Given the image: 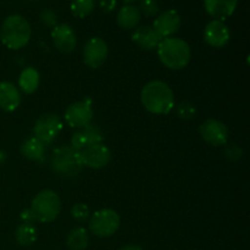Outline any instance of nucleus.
<instances>
[{
  "instance_id": "f257e3e1",
  "label": "nucleus",
  "mask_w": 250,
  "mask_h": 250,
  "mask_svg": "<svg viewBox=\"0 0 250 250\" xmlns=\"http://www.w3.org/2000/svg\"><path fill=\"white\" fill-rule=\"evenodd\" d=\"M143 106L151 114L166 115L175 106L173 92L167 83L163 81H151L146 83L141 93Z\"/></svg>"
},
{
  "instance_id": "f03ea898",
  "label": "nucleus",
  "mask_w": 250,
  "mask_h": 250,
  "mask_svg": "<svg viewBox=\"0 0 250 250\" xmlns=\"http://www.w3.org/2000/svg\"><path fill=\"white\" fill-rule=\"evenodd\" d=\"M158 55L161 62L170 70L185 68L190 61V48L181 38H164L158 45Z\"/></svg>"
},
{
  "instance_id": "7ed1b4c3",
  "label": "nucleus",
  "mask_w": 250,
  "mask_h": 250,
  "mask_svg": "<svg viewBox=\"0 0 250 250\" xmlns=\"http://www.w3.org/2000/svg\"><path fill=\"white\" fill-rule=\"evenodd\" d=\"M31 34V24L23 16L10 15L2 23L0 39L6 48L19 50L28 44Z\"/></svg>"
},
{
  "instance_id": "20e7f679",
  "label": "nucleus",
  "mask_w": 250,
  "mask_h": 250,
  "mask_svg": "<svg viewBox=\"0 0 250 250\" xmlns=\"http://www.w3.org/2000/svg\"><path fill=\"white\" fill-rule=\"evenodd\" d=\"M51 167L61 177H76L83 168L80 151L71 146H59L53 151Z\"/></svg>"
},
{
  "instance_id": "39448f33",
  "label": "nucleus",
  "mask_w": 250,
  "mask_h": 250,
  "mask_svg": "<svg viewBox=\"0 0 250 250\" xmlns=\"http://www.w3.org/2000/svg\"><path fill=\"white\" fill-rule=\"evenodd\" d=\"M29 209L33 212L36 221L48 224L60 214L61 200L54 190L44 189L33 198Z\"/></svg>"
},
{
  "instance_id": "423d86ee",
  "label": "nucleus",
  "mask_w": 250,
  "mask_h": 250,
  "mask_svg": "<svg viewBox=\"0 0 250 250\" xmlns=\"http://www.w3.org/2000/svg\"><path fill=\"white\" fill-rule=\"evenodd\" d=\"M120 216L115 210L102 209L95 211L89 220V229L100 238L114 236L120 227Z\"/></svg>"
},
{
  "instance_id": "0eeeda50",
  "label": "nucleus",
  "mask_w": 250,
  "mask_h": 250,
  "mask_svg": "<svg viewBox=\"0 0 250 250\" xmlns=\"http://www.w3.org/2000/svg\"><path fill=\"white\" fill-rule=\"evenodd\" d=\"M62 129V121L56 114H44L39 117L34 125V137L44 146L55 141Z\"/></svg>"
},
{
  "instance_id": "6e6552de",
  "label": "nucleus",
  "mask_w": 250,
  "mask_h": 250,
  "mask_svg": "<svg viewBox=\"0 0 250 250\" xmlns=\"http://www.w3.org/2000/svg\"><path fill=\"white\" fill-rule=\"evenodd\" d=\"M93 119V109L89 100L76 102L65 111V121L72 128H83L89 126Z\"/></svg>"
},
{
  "instance_id": "1a4fd4ad",
  "label": "nucleus",
  "mask_w": 250,
  "mask_h": 250,
  "mask_svg": "<svg viewBox=\"0 0 250 250\" xmlns=\"http://www.w3.org/2000/svg\"><path fill=\"white\" fill-rule=\"evenodd\" d=\"M107 54H109V48L104 39L94 37L84 44L83 60L90 68H99L106 60Z\"/></svg>"
},
{
  "instance_id": "9d476101",
  "label": "nucleus",
  "mask_w": 250,
  "mask_h": 250,
  "mask_svg": "<svg viewBox=\"0 0 250 250\" xmlns=\"http://www.w3.org/2000/svg\"><path fill=\"white\" fill-rule=\"evenodd\" d=\"M83 166L90 168L105 167L111 160V151L104 143H97L80 151Z\"/></svg>"
},
{
  "instance_id": "9b49d317",
  "label": "nucleus",
  "mask_w": 250,
  "mask_h": 250,
  "mask_svg": "<svg viewBox=\"0 0 250 250\" xmlns=\"http://www.w3.org/2000/svg\"><path fill=\"white\" fill-rule=\"evenodd\" d=\"M202 138L210 146H220L227 144L229 141V128L224 122L215 119H209L199 127Z\"/></svg>"
},
{
  "instance_id": "f8f14e48",
  "label": "nucleus",
  "mask_w": 250,
  "mask_h": 250,
  "mask_svg": "<svg viewBox=\"0 0 250 250\" xmlns=\"http://www.w3.org/2000/svg\"><path fill=\"white\" fill-rule=\"evenodd\" d=\"M181 23H182V20H181L180 14L176 10L170 9L161 12L156 17L151 27L164 39L172 37L181 28Z\"/></svg>"
},
{
  "instance_id": "ddd939ff",
  "label": "nucleus",
  "mask_w": 250,
  "mask_h": 250,
  "mask_svg": "<svg viewBox=\"0 0 250 250\" xmlns=\"http://www.w3.org/2000/svg\"><path fill=\"white\" fill-rule=\"evenodd\" d=\"M51 39L55 48L63 54H70L77 45L75 31L67 23L56 24L51 31Z\"/></svg>"
},
{
  "instance_id": "4468645a",
  "label": "nucleus",
  "mask_w": 250,
  "mask_h": 250,
  "mask_svg": "<svg viewBox=\"0 0 250 250\" xmlns=\"http://www.w3.org/2000/svg\"><path fill=\"white\" fill-rule=\"evenodd\" d=\"M231 38V31L224 21L212 20L205 26L204 39L212 48H224Z\"/></svg>"
},
{
  "instance_id": "2eb2a0df",
  "label": "nucleus",
  "mask_w": 250,
  "mask_h": 250,
  "mask_svg": "<svg viewBox=\"0 0 250 250\" xmlns=\"http://www.w3.org/2000/svg\"><path fill=\"white\" fill-rule=\"evenodd\" d=\"M104 136L99 128L94 126H87L77 129L71 137V146L76 150L81 151L87 146L97 143H103Z\"/></svg>"
},
{
  "instance_id": "dca6fc26",
  "label": "nucleus",
  "mask_w": 250,
  "mask_h": 250,
  "mask_svg": "<svg viewBox=\"0 0 250 250\" xmlns=\"http://www.w3.org/2000/svg\"><path fill=\"white\" fill-rule=\"evenodd\" d=\"M238 0H204V7L208 14L215 20L225 21L236 11Z\"/></svg>"
},
{
  "instance_id": "f3484780",
  "label": "nucleus",
  "mask_w": 250,
  "mask_h": 250,
  "mask_svg": "<svg viewBox=\"0 0 250 250\" xmlns=\"http://www.w3.org/2000/svg\"><path fill=\"white\" fill-rule=\"evenodd\" d=\"M132 41L144 50H151V49L158 48L160 42L163 41L160 36L155 32V29L151 26H141L136 28V31L132 34Z\"/></svg>"
},
{
  "instance_id": "a211bd4d",
  "label": "nucleus",
  "mask_w": 250,
  "mask_h": 250,
  "mask_svg": "<svg viewBox=\"0 0 250 250\" xmlns=\"http://www.w3.org/2000/svg\"><path fill=\"white\" fill-rule=\"evenodd\" d=\"M21 104V94L16 85L11 82H0V109L4 111H15Z\"/></svg>"
},
{
  "instance_id": "6ab92c4d",
  "label": "nucleus",
  "mask_w": 250,
  "mask_h": 250,
  "mask_svg": "<svg viewBox=\"0 0 250 250\" xmlns=\"http://www.w3.org/2000/svg\"><path fill=\"white\" fill-rule=\"evenodd\" d=\"M141 11L134 5H125L117 14V24L122 29H132L141 21Z\"/></svg>"
},
{
  "instance_id": "aec40b11",
  "label": "nucleus",
  "mask_w": 250,
  "mask_h": 250,
  "mask_svg": "<svg viewBox=\"0 0 250 250\" xmlns=\"http://www.w3.org/2000/svg\"><path fill=\"white\" fill-rule=\"evenodd\" d=\"M41 83L39 72L34 67H26L19 77V87L26 94L36 92Z\"/></svg>"
},
{
  "instance_id": "412c9836",
  "label": "nucleus",
  "mask_w": 250,
  "mask_h": 250,
  "mask_svg": "<svg viewBox=\"0 0 250 250\" xmlns=\"http://www.w3.org/2000/svg\"><path fill=\"white\" fill-rule=\"evenodd\" d=\"M21 154L23 158L28 159V160L42 161L44 159V154H45V146L36 137H32L22 143Z\"/></svg>"
},
{
  "instance_id": "4be33fe9",
  "label": "nucleus",
  "mask_w": 250,
  "mask_h": 250,
  "mask_svg": "<svg viewBox=\"0 0 250 250\" xmlns=\"http://www.w3.org/2000/svg\"><path fill=\"white\" fill-rule=\"evenodd\" d=\"M66 243L71 250H84L89 244L88 231L84 227H76L68 233Z\"/></svg>"
},
{
  "instance_id": "5701e85b",
  "label": "nucleus",
  "mask_w": 250,
  "mask_h": 250,
  "mask_svg": "<svg viewBox=\"0 0 250 250\" xmlns=\"http://www.w3.org/2000/svg\"><path fill=\"white\" fill-rule=\"evenodd\" d=\"M15 238L20 246H32L37 241V229L32 224L22 222L15 231Z\"/></svg>"
},
{
  "instance_id": "b1692460",
  "label": "nucleus",
  "mask_w": 250,
  "mask_h": 250,
  "mask_svg": "<svg viewBox=\"0 0 250 250\" xmlns=\"http://www.w3.org/2000/svg\"><path fill=\"white\" fill-rule=\"evenodd\" d=\"M70 7L73 16L84 19L94 11L95 0H72Z\"/></svg>"
},
{
  "instance_id": "393cba45",
  "label": "nucleus",
  "mask_w": 250,
  "mask_h": 250,
  "mask_svg": "<svg viewBox=\"0 0 250 250\" xmlns=\"http://www.w3.org/2000/svg\"><path fill=\"white\" fill-rule=\"evenodd\" d=\"M176 112L180 119L190 120L197 115V107L192 102H182L176 106Z\"/></svg>"
},
{
  "instance_id": "a878e982",
  "label": "nucleus",
  "mask_w": 250,
  "mask_h": 250,
  "mask_svg": "<svg viewBox=\"0 0 250 250\" xmlns=\"http://www.w3.org/2000/svg\"><path fill=\"white\" fill-rule=\"evenodd\" d=\"M138 9L141 15L143 14L146 17H153L159 14V2L158 0H142Z\"/></svg>"
},
{
  "instance_id": "bb28decb",
  "label": "nucleus",
  "mask_w": 250,
  "mask_h": 250,
  "mask_svg": "<svg viewBox=\"0 0 250 250\" xmlns=\"http://www.w3.org/2000/svg\"><path fill=\"white\" fill-rule=\"evenodd\" d=\"M90 215L89 208L85 204H82V203H78V204L73 205L72 209H71V216L76 220V221L83 222L85 220H88Z\"/></svg>"
},
{
  "instance_id": "cd10ccee",
  "label": "nucleus",
  "mask_w": 250,
  "mask_h": 250,
  "mask_svg": "<svg viewBox=\"0 0 250 250\" xmlns=\"http://www.w3.org/2000/svg\"><path fill=\"white\" fill-rule=\"evenodd\" d=\"M41 22L43 23V26L50 27V28H54L58 23V16H56L55 11H53L51 9H45L41 12Z\"/></svg>"
},
{
  "instance_id": "c85d7f7f",
  "label": "nucleus",
  "mask_w": 250,
  "mask_h": 250,
  "mask_svg": "<svg viewBox=\"0 0 250 250\" xmlns=\"http://www.w3.org/2000/svg\"><path fill=\"white\" fill-rule=\"evenodd\" d=\"M242 154H243V151H242V149L239 148L238 144L236 143L229 144V146H226V149H225V155L232 161H236L238 160V159H241Z\"/></svg>"
},
{
  "instance_id": "c756f323",
  "label": "nucleus",
  "mask_w": 250,
  "mask_h": 250,
  "mask_svg": "<svg viewBox=\"0 0 250 250\" xmlns=\"http://www.w3.org/2000/svg\"><path fill=\"white\" fill-rule=\"evenodd\" d=\"M100 9L104 12L114 11L117 5V0H100L99 1Z\"/></svg>"
},
{
  "instance_id": "7c9ffc66",
  "label": "nucleus",
  "mask_w": 250,
  "mask_h": 250,
  "mask_svg": "<svg viewBox=\"0 0 250 250\" xmlns=\"http://www.w3.org/2000/svg\"><path fill=\"white\" fill-rule=\"evenodd\" d=\"M21 220H22V222H24V224H32V222L36 221V219H34V215H33V212H32L31 209H26L21 212Z\"/></svg>"
},
{
  "instance_id": "2f4dec72",
  "label": "nucleus",
  "mask_w": 250,
  "mask_h": 250,
  "mask_svg": "<svg viewBox=\"0 0 250 250\" xmlns=\"http://www.w3.org/2000/svg\"><path fill=\"white\" fill-rule=\"evenodd\" d=\"M119 250H143V248H141V247H138V246H133V244H131V246L122 247V248H120Z\"/></svg>"
},
{
  "instance_id": "473e14b6",
  "label": "nucleus",
  "mask_w": 250,
  "mask_h": 250,
  "mask_svg": "<svg viewBox=\"0 0 250 250\" xmlns=\"http://www.w3.org/2000/svg\"><path fill=\"white\" fill-rule=\"evenodd\" d=\"M5 160H6V153L0 150V165H2L5 163Z\"/></svg>"
},
{
  "instance_id": "72a5a7b5",
  "label": "nucleus",
  "mask_w": 250,
  "mask_h": 250,
  "mask_svg": "<svg viewBox=\"0 0 250 250\" xmlns=\"http://www.w3.org/2000/svg\"><path fill=\"white\" fill-rule=\"evenodd\" d=\"M122 1H124V2H126V4H131V2L136 1V0H122Z\"/></svg>"
}]
</instances>
